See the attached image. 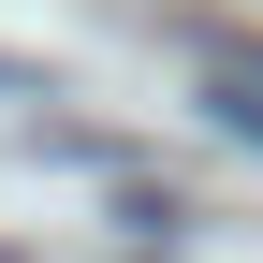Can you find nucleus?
Instances as JSON below:
<instances>
[{
    "instance_id": "nucleus-1",
    "label": "nucleus",
    "mask_w": 263,
    "mask_h": 263,
    "mask_svg": "<svg viewBox=\"0 0 263 263\" xmlns=\"http://www.w3.org/2000/svg\"><path fill=\"white\" fill-rule=\"evenodd\" d=\"M205 117L234 146H263V44H205Z\"/></svg>"
}]
</instances>
